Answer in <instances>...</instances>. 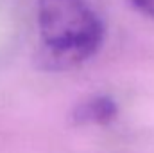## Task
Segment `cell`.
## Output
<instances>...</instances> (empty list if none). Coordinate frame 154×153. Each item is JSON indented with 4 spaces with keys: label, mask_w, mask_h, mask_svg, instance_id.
Here are the masks:
<instances>
[{
    "label": "cell",
    "mask_w": 154,
    "mask_h": 153,
    "mask_svg": "<svg viewBox=\"0 0 154 153\" xmlns=\"http://www.w3.org/2000/svg\"><path fill=\"white\" fill-rule=\"evenodd\" d=\"M38 27L43 60L54 69L88 60L104 38L102 22L84 0H38Z\"/></svg>",
    "instance_id": "obj_1"
},
{
    "label": "cell",
    "mask_w": 154,
    "mask_h": 153,
    "mask_svg": "<svg viewBox=\"0 0 154 153\" xmlns=\"http://www.w3.org/2000/svg\"><path fill=\"white\" fill-rule=\"evenodd\" d=\"M116 114V105L113 99L106 96L91 97L84 103H81L75 108L77 122H93V124H104L111 121Z\"/></svg>",
    "instance_id": "obj_2"
},
{
    "label": "cell",
    "mask_w": 154,
    "mask_h": 153,
    "mask_svg": "<svg viewBox=\"0 0 154 153\" xmlns=\"http://www.w3.org/2000/svg\"><path fill=\"white\" fill-rule=\"evenodd\" d=\"M131 2L142 15L154 18V0H131Z\"/></svg>",
    "instance_id": "obj_3"
}]
</instances>
